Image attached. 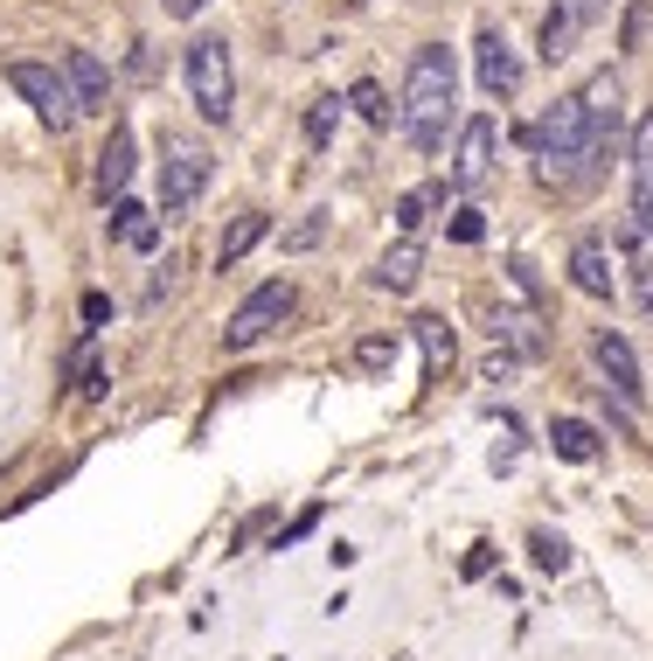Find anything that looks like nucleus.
I'll return each mask as SVG.
<instances>
[{
  "mask_svg": "<svg viewBox=\"0 0 653 661\" xmlns=\"http://www.w3.org/2000/svg\"><path fill=\"white\" fill-rule=\"evenodd\" d=\"M612 140H619V126H598V119H591L584 91H578V98H556V105L543 111V126L529 132L535 161H543V181H578V188H584V175H591V154H598V146H612Z\"/></svg>",
  "mask_w": 653,
  "mask_h": 661,
  "instance_id": "f257e3e1",
  "label": "nucleus"
},
{
  "mask_svg": "<svg viewBox=\"0 0 653 661\" xmlns=\"http://www.w3.org/2000/svg\"><path fill=\"white\" fill-rule=\"evenodd\" d=\"M452 105H459V63L446 43H425L411 56V70H403V132H411L425 154L446 146V126H452Z\"/></svg>",
  "mask_w": 653,
  "mask_h": 661,
  "instance_id": "f03ea898",
  "label": "nucleus"
},
{
  "mask_svg": "<svg viewBox=\"0 0 653 661\" xmlns=\"http://www.w3.org/2000/svg\"><path fill=\"white\" fill-rule=\"evenodd\" d=\"M181 70H188V98H195L202 119H229L237 111V70H229V43L223 35H195L181 56Z\"/></svg>",
  "mask_w": 653,
  "mask_h": 661,
  "instance_id": "7ed1b4c3",
  "label": "nucleus"
},
{
  "mask_svg": "<svg viewBox=\"0 0 653 661\" xmlns=\"http://www.w3.org/2000/svg\"><path fill=\"white\" fill-rule=\"evenodd\" d=\"M293 307H299V293H293V279H264V286L244 299L237 314L223 320V349L229 355H244V349H258L264 334H278L285 320H293Z\"/></svg>",
  "mask_w": 653,
  "mask_h": 661,
  "instance_id": "20e7f679",
  "label": "nucleus"
},
{
  "mask_svg": "<svg viewBox=\"0 0 653 661\" xmlns=\"http://www.w3.org/2000/svg\"><path fill=\"white\" fill-rule=\"evenodd\" d=\"M209 146L202 140H167V154H161V210L167 216H181V210H195L202 202V188H209Z\"/></svg>",
  "mask_w": 653,
  "mask_h": 661,
  "instance_id": "39448f33",
  "label": "nucleus"
},
{
  "mask_svg": "<svg viewBox=\"0 0 653 661\" xmlns=\"http://www.w3.org/2000/svg\"><path fill=\"white\" fill-rule=\"evenodd\" d=\"M8 84L35 105V119H43V126L63 132V126L76 119V91H70V78H63L56 63H8Z\"/></svg>",
  "mask_w": 653,
  "mask_h": 661,
  "instance_id": "423d86ee",
  "label": "nucleus"
},
{
  "mask_svg": "<svg viewBox=\"0 0 653 661\" xmlns=\"http://www.w3.org/2000/svg\"><path fill=\"white\" fill-rule=\"evenodd\" d=\"M494 146H501V126L479 111V119L459 126V154H452V188H473V181H487V167H494Z\"/></svg>",
  "mask_w": 653,
  "mask_h": 661,
  "instance_id": "0eeeda50",
  "label": "nucleus"
},
{
  "mask_svg": "<svg viewBox=\"0 0 653 661\" xmlns=\"http://www.w3.org/2000/svg\"><path fill=\"white\" fill-rule=\"evenodd\" d=\"M63 78L76 91V111H111V70L91 49H63Z\"/></svg>",
  "mask_w": 653,
  "mask_h": 661,
  "instance_id": "6e6552de",
  "label": "nucleus"
},
{
  "mask_svg": "<svg viewBox=\"0 0 653 661\" xmlns=\"http://www.w3.org/2000/svg\"><path fill=\"white\" fill-rule=\"evenodd\" d=\"M591 355H598V369L612 376V390H619L626 404H640V390H646V383H640V355H632L626 334H612V328H605L598 342H591Z\"/></svg>",
  "mask_w": 653,
  "mask_h": 661,
  "instance_id": "1a4fd4ad",
  "label": "nucleus"
},
{
  "mask_svg": "<svg viewBox=\"0 0 653 661\" xmlns=\"http://www.w3.org/2000/svg\"><path fill=\"white\" fill-rule=\"evenodd\" d=\"M632 223L653 237V111H640V132H632Z\"/></svg>",
  "mask_w": 653,
  "mask_h": 661,
  "instance_id": "9d476101",
  "label": "nucleus"
},
{
  "mask_svg": "<svg viewBox=\"0 0 653 661\" xmlns=\"http://www.w3.org/2000/svg\"><path fill=\"white\" fill-rule=\"evenodd\" d=\"M479 84H487L494 98H508V91L522 84V63H514V49H508L501 28H479Z\"/></svg>",
  "mask_w": 653,
  "mask_h": 661,
  "instance_id": "9b49d317",
  "label": "nucleus"
},
{
  "mask_svg": "<svg viewBox=\"0 0 653 661\" xmlns=\"http://www.w3.org/2000/svg\"><path fill=\"white\" fill-rule=\"evenodd\" d=\"M619 251H626V272H632V307L653 314V237L640 223H626L619 231Z\"/></svg>",
  "mask_w": 653,
  "mask_h": 661,
  "instance_id": "f8f14e48",
  "label": "nucleus"
},
{
  "mask_svg": "<svg viewBox=\"0 0 653 661\" xmlns=\"http://www.w3.org/2000/svg\"><path fill=\"white\" fill-rule=\"evenodd\" d=\"M417 272H425V251L403 237L396 251H382V258H376V272H369V279H376L382 293H411V286H417Z\"/></svg>",
  "mask_w": 653,
  "mask_h": 661,
  "instance_id": "ddd939ff",
  "label": "nucleus"
},
{
  "mask_svg": "<svg viewBox=\"0 0 653 661\" xmlns=\"http://www.w3.org/2000/svg\"><path fill=\"white\" fill-rule=\"evenodd\" d=\"M264 237H272V216L244 210V216H237V223H229V231H223V244H216V264L229 272V264H237V258H251V251H258Z\"/></svg>",
  "mask_w": 653,
  "mask_h": 661,
  "instance_id": "4468645a",
  "label": "nucleus"
},
{
  "mask_svg": "<svg viewBox=\"0 0 653 661\" xmlns=\"http://www.w3.org/2000/svg\"><path fill=\"white\" fill-rule=\"evenodd\" d=\"M570 279H578V293L612 299V272H605V244L598 237H578V251H570Z\"/></svg>",
  "mask_w": 653,
  "mask_h": 661,
  "instance_id": "2eb2a0df",
  "label": "nucleus"
},
{
  "mask_svg": "<svg viewBox=\"0 0 653 661\" xmlns=\"http://www.w3.org/2000/svg\"><path fill=\"white\" fill-rule=\"evenodd\" d=\"M126 181H132V132H126V126H111V140H105V154H98V196L111 202Z\"/></svg>",
  "mask_w": 653,
  "mask_h": 661,
  "instance_id": "dca6fc26",
  "label": "nucleus"
},
{
  "mask_svg": "<svg viewBox=\"0 0 653 661\" xmlns=\"http://www.w3.org/2000/svg\"><path fill=\"white\" fill-rule=\"evenodd\" d=\"M549 446H556V460H578V467H591V460H598V432H591L584 418H556L549 425Z\"/></svg>",
  "mask_w": 653,
  "mask_h": 661,
  "instance_id": "f3484780",
  "label": "nucleus"
},
{
  "mask_svg": "<svg viewBox=\"0 0 653 661\" xmlns=\"http://www.w3.org/2000/svg\"><path fill=\"white\" fill-rule=\"evenodd\" d=\"M111 237L132 244V251H153V244H161V223H153L140 202H111Z\"/></svg>",
  "mask_w": 653,
  "mask_h": 661,
  "instance_id": "a211bd4d",
  "label": "nucleus"
},
{
  "mask_svg": "<svg viewBox=\"0 0 653 661\" xmlns=\"http://www.w3.org/2000/svg\"><path fill=\"white\" fill-rule=\"evenodd\" d=\"M411 328H417V342H425V363H431V376H446L452 369V328H446V320H438V314H425V320H411Z\"/></svg>",
  "mask_w": 653,
  "mask_h": 661,
  "instance_id": "6ab92c4d",
  "label": "nucleus"
},
{
  "mask_svg": "<svg viewBox=\"0 0 653 661\" xmlns=\"http://www.w3.org/2000/svg\"><path fill=\"white\" fill-rule=\"evenodd\" d=\"M570 43H578V22H570V8L556 0V8H549V22H543V56H549V63H563Z\"/></svg>",
  "mask_w": 653,
  "mask_h": 661,
  "instance_id": "aec40b11",
  "label": "nucleus"
},
{
  "mask_svg": "<svg viewBox=\"0 0 653 661\" xmlns=\"http://www.w3.org/2000/svg\"><path fill=\"white\" fill-rule=\"evenodd\" d=\"M390 363H396V342H390V334H361V342H355V369L382 376Z\"/></svg>",
  "mask_w": 653,
  "mask_h": 661,
  "instance_id": "412c9836",
  "label": "nucleus"
},
{
  "mask_svg": "<svg viewBox=\"0 0 653 661\" xmlns=\"http://www.w3.org/2000/svg\"><path fill=\"white\" fill-rule=\"evenodd\" d=\"M334 126H341V105H334V98H320L313 111H306V146H313V154H320V146L334 140Z\"/></svg>",
  "mask_w": 653,
  "mask_h": 661,
  "instance_id": "4be33fe9",
  "label": "nucleus"
},
{
  "mask_svg": "<svg viewBox=\"0 0 653 661\" xmlns=\"http://www.w3.org/2000/svg\"><path fill=\"white\" fill-rule=\"evenodd\" d=\"M529 551H535V564H543V571H570V543H563V536H549V529H535Z\"/></svg>",
  "mask_w": 653,
  "mask_h": 661,
  "instance_id": "5701e85b",
  "label": "nucleus"
},
{
  "mask_svg": "<svg viewBox=\"0 0 653 661\" xmlns=\"http://www.w3.org/2000/svg\"><path fill=\"white\" fill-rule=\"evenodd\" d=\"M320 231H326V216L313 210V216H299V223H293V231H285L278 244H285V251H313V244H320Z\"/></svg>",
  "mask_w": 653,
  "mask_h": 661,
  "instance_id": "b1692460",
  "label": "nucleus"
},
{
  "mask_svg": "<svg viewBox=\"0 0 653 661\" xmlns=\"http://www.w3.org/2000/svg\"><path fill=\"white\" fill-rule=\"evenodd\" d=\"M355 111H361V119H376V126H390V105H382L376 84H355Z\"/></svg>",
  "mask_w": 653,
  "mask_h": 661,
  "instance_id": "393cba45",
  "label": "nucleus"
},
{
  "mask_svg": "<svg viewBox=\"0 0 653 661\" xmlns=\"http://www.w3.org/2000/svg\"><path fill=\"white\" fill-rule=\"evenodd\" d=\"M563 8H570V22H578V28H598L612 14V0H563Z\"/></svg>",
  "mask_w": 653,
  "mask_h": 661,
  "instance_id": "a878e982",
  "label": "nucleus"
},
{
  "mask_svg": "<svg viewBox=\"0 0 653 661\" xmlns=\"http://www.w3.org/2000/svg\"><path fill=\"white\" fill-rule=\"evenodd\" d=\"M452 237H459V244H479V237H487V223H479V210H459V216H452Z\"/></svg>",
  "mask_w": 653,
  "mask_h": 661,
  "instance_id": "bb28decb",
  "label": "nucleus"
},
{
  "mask_svg": "<svg viewBox=\"0 0 653 661\" xmlns=\"http://www.w3.org/2000/svg\"><path fill=\"white\" fill-rule=\"evenodd\" d=\"M105 320H111V299H105V293H84V328H91V334H98V328H105Z\"/></svg>",
  "mask_w": 653,
  "mask_h": 661,
  "instance_id": "cd10ccee",
  "label": "nucleus"
},
{
  "mask_svg": "<svg viewBox=\"0 0 653 661\" xmlns=\"http://www.w3.org/2000/svg\"><path fill=\"white\" fill-rule=\"evenodd\" d=\"M640 35H646V0H632L626 8V49H640Z\"/></svg>",
  "mask_w": 653,
  "mask_h": 661,
  "instance_id": "c85d7f7f",
  "label": "nucleus"
},
{
  "mask_svg": "<svg viewBox=\"0 0 653 661\" xmlns=\"http://www.w3.org/2000/svg\"><path fill=\"white\" fill-rule=\"evenodd\" d=\"M202 8H209V0H167V22H195Z\"/></svg>",
  "mask_w": 653,
  "mask_h": 661,
  "instance_id": "c756f323",
  "label": "nucleus"
}]
</instances>
